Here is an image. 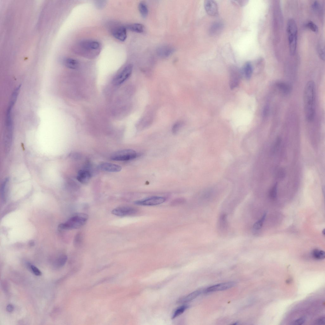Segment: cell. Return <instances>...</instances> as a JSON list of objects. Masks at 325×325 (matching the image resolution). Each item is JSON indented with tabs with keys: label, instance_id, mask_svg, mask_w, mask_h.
Returning a JSON list of instances; mask_svg holds the SVG:
<instances>
[{
	"label": "cell",
	"instance_id": "obj_32",
	"mask_svg": "<svg viewBox=\"0 0 325 325\" xmlns=\"http://www.w3.org/2000/svg\"><path fill=\"white\" fill-rule=\"evenodd\" d=\"M8 181L9 180L8 179H6L5 181L3 182L2 186L1 189V195L2 197L3 201L5 200V191H6V187Z\"/></svg>",
	"mask_w": 325,
	"mask_h": 325
},
{
	"label": "cell",
	"instance_id": "obj_6",
	"mask_svg": "<svg viewBox=\"0 0 325 325\" xmlns=\"http://www.w3.org/2000/svg\"><path fill=\"white\" fill-rule=\"evenodd\" d=\"M242 71L238 68L233 67L230 69L229 85L230 88L233 89L239 83Z\"/></svg>",
	"mask_w": 325,
	"mask_h": 325
},
{
	"label": "cell",
	"instance_id": "obj_1",
	"mask_svg": "<svg viewBox=\"0 0 325 325\" xmlns=\"http://www.w3.org/2000/svg\"><path fill=\"white\" fill-rule=\"evenodd\" d=\"M304 108L306 119L309 122L312 121L315 114V87L312 81L308 82L303 93Z\"/></svg>",
	"mask_w": 325,
	"mask_h": 325
},
{
	"label": "cell",
	"instance_id": "obj_25",
	"mask_svg": "<svg viewBox=\"0 0 325 325\" xmlns=\"http://www.w3.org/2000/svg\"><path fill=\"white\" fill-rule=\"evenodd\" d=\"M219 228L221 230H225L227 225V215L223 214L220 217L218 221Z\"/></svg>",
	"mask_w": 325,
	"mask_h": 325
},
{
	"label": "cell",
	"instance_id": "obj_28",
	"mask_svg": "<svg viewBox=\"0 0 325 325\" xmlns=\"http://www.w3.org/2000/svg\"><path fill=\"white\" fill-rule=\"evenodd\" d=\"M184 123L182 121H179L175 123L172 128V132L173 134H176L180 131L183 127Z\"/></svg>",
	"mask_w": 325,
	"mask_h": 325
},
{
	"label": "cell",
	"instance_id": "obj_13",
	"mask_svg": "<svg viewBox=\"0 0 325 325\" xmlns=\"http://www.w3.org/2000/svg\"><path fill=\"white\" fill-rule=\"evenodd\" d=\"M98 169L102 171L109 172H118L121 171V166L116 164L109 163H104L98 166Z\"/></svg>",
	"mask_w": 325,
	"mask_h": 325
},
{
	"label": "cell",
	"instance_id": "obj_31",
	"mask_svg": "<svg viewBox=\"0 0 325 325\" xmlns=\"http://www.w3.org/2000/svg\"><path fill=\"white\" fill-rule=\"evenodd\" d=\"M307 26L314 32L317 33L318 31V28L317 26L311 21H309L307 23Z\"/></svg>",
	"mask_w": 325,
	"mask_h": 325
},
{
	"label": "cell",
	"instance_id": "obj_44",
	"mask_svg": "<svg viewBox=\"0 0 325 325\" xmlns=\"http://www.w3.org/2000/svg\"><path fill=\"white\" fill-rule=\"evenodd\" d=\"M29 244L31 246H33L35 244V242L33 240H31V241H30L29 243Z\"/></svg>",
	"mask_w": 325,
	"mask_h": 325
},
{
	"label": "cell",
	"instance_id": "obj_38",
	"mask_svg": "<svg viewBox=\"0 0 325 325\" xmlns=\"http://www.w3.org/2000/svg\"><path fill=\"white\" fill-rule=\"evenodd\" d=\"M95 5L97 7L99 8H101L103 7L106 4V1H97L95 2Z\"/></svg>",
	"mask_w": 325,
	"mask_h": 325
},
{
	"label": "cell",
	"instance_id": "obj_26",
	"mask_svg": "<svg viewBox=\"0 0 325 325\" xmlns=\"http://www.w3.org/2000/svg\"><path fill=\"white\" fill-rule=\"evenodd\" d=\"M67 260V256L65 255L60 256L57 261L56 265L59 267L63 266L66 263Z\"/></svg>",
	"mask_w": 325,
	"mask_h": 325
},
{
	"label": "cell",
	"instance_id": "obj_12",
	"mask_svg": "<svg viewBox=\"0 0 325 325\" xmlns=\"http://www.w3.org/2000/svg\"><path fill=\"white\" fill-rule=\"evenodd\" d=\"M112 34L115 39L124 41L127 38V28L123 26L117 27L112 30Z\"/></svg>",
	"mask_w": 325,
	"mask_h": 325
},
{
	"label": "cell",
	"instance_id": "obj_8",
	"mask_svg": "<svg viewBox=\"0 0 325 325\" xmlns=\"http://www.w3.org/2000/svg\"><path fill=\"white\" fill-rule=\"evenodd\" d=\"M133 66L129 64L125 67L123 70L115 77L113 83L116 85H120L126 80L131 76Z\"/></svg>",
	"mask_w": 325,
	"mask_h": 325
},
{
	"label": "cell",
	"instance_id": "obj_21",
	"mask_svg": "<svg viewBox=\"0 0 325 325\" xmlns=\"http://www.w3.org/2000/svg\"><path fill=\"white\" fill-rule=\"evenodd\" d=\"M276 85L278 89L284 94H288L291 91V87L289 85L284 82H278L277 83Z\"/></svg>",
	"mask_w": 325,
	"mask_h": 325
},
{
	"label": "cell",
	"instance_id": "obj_42",
	"mask_svg": "<svg viewBox=\"0 0 325 325\" xmlns=\"http://www.w3.org/2000/svg\"><path fill=\"white\" fill-rule=\"evenodd\" d=\"M312 7L314 10H317L319 7V4L317 2H315L312 5Z\"/></svg>",
	"mask_w": 325,
	"mask_h": 325
},
{
	"label": "cell",
	"instance_id": "obj_24",
	"mask_svg": "<svg viewBox=\"0 0 325 325\" xmlns=\"http://www.w3.org/2000/svg\"><path fill=\"white\" fill-rule=\"evenodd\" d=\"M267 213H265L261 218L256 222L254 225L253 226V230L255 231H258L262 227L264 222L266 219Z\"/></svg>",
	"mask_w": 325,
	"mask_h": 325
},
{
	"label": "cell",
	"instance_id": "obj_10",
	"mask_svg": "<svg viewBox=\"0 0 325 325\" xmlns=\"http://www.w3.org/2000/svg\"><path fill=\"white\" fill-rule=\"evenodd\" d=\"M235 284V283L233 282L222 283L208 288L204 290V292L207 293L226 290L232 288Z\"/></svg>",
	"mask_w": 325,
	"mask_h": 325
},
{
	"label": "cell",
	"instance_id": "obj_23",
	"mask_svg": "<svg viewBox=\"0 0 325 325\" xmlns=\"http://www.w3.org/2000/svg\"><path fill=\"white\" fill-rule=\"evenodd\" d=\"M312 255L314 258L318 260L323 259L325 258L324 251L318 249L313 250L312 251Z\"/></svg>",
	"mask_w": 325,
	"mask_h": 325
},
{
	"label": "cell",
	"instance_id": "obj_15",
	"mask_svg": "<svg viewBox=\"0 0 325 325\" xmlns=\"http://www.w3.org/2000/svg\"><path fill=\"white\" fill-rule=\"evenodd\" d=\"M91 177L90 173L86 170H81L78 172L77 180L82 184H85L88 182Z\"/></svg>",
	"mask_w": 325,
	"mask_h": 325
},
{
	"label": "cell",
	"instance_id": "obj_39",
	"mask_svg": "<svg viewBox=\"0 0 325 325\" xmlns=\"http://www.w3.org/2000/svg\"><path fill=\"white\" fill-rule=\"evenodd\" d=\"M234 2H235V3L237 4H238L240 6L242 7L246 5L248 2V1H239Z\"/></svg>",
	"mask_w": 325,
	"mask_h": 325
},
{
	"label": "cell",
	"instance_id": "obj_45",
	"mask_svg": "<svg viewBox=\"0 0 325 325\" xmlns=\"http://www.w3.org/2000/svg\"><path fill=\"white\" fill-rule=\"evenodd\" d=\"M292 282V279H291V278H289V279H288L287 280H286V282L287 283V284H290V283H291Z\"/></svg>",
	"mask_w": 325,
	"mask_h": 325
},
{
	"label": "cell",
	"instance_id": "obj_11",
	"mask_svg": "<svg viewBox=\"0 0 325 325\" xmlns=\"http://www.w3.org/2000/svg\"><path fill=\"white\" fill-rule=\"evenodd\" d=\"M204 5L205 11L209 15L214 16L217 14L218 6L215 1L213 0H206L204 2Z\"/></svg>",
	"mask_w": 325,
	"mask_h": 325
},
{
	"label": "cell",
	"instance_id": "obj_43",
	"mask_svg": "<svg viewBox=\"0 0 325 325\" xmlns=\"http://www.w3.org/2000/svg\"><path fill=\"white\" fill-rule=\"evenodd\" d=\"M269 112V107L268 106H266L265 107L264 110V116H266L268 114Z\"/></svg>",
	"mask_w": 325,
	"mask_h": 325
},
{
	"label": "cell",
	"instance_id": "obj_36",
	"mask_svg": "<svg viewBox=\"0 0 325 325\" xmlns=\"http://www.w3.org/2000/svg\"><path fill=\"white\" fill-rule=\"evenodd\" d=\"M305 322V319L303 318H301L293 321L291 324L292 325H301L304 323Z\"/></svg>",
	"mask_w": 325,
	"mask_h": 325
},
{
	"label": "cell",
	"instance_id": "obj_2",
	"mask_svg": "<svg viewBox=\"0 0 325 325\" xmlns=\"http://www.w3.org/2000/svg\"><path fill=\"white\" fill-rule=\"evenodd\" d=\"M88 215L83 213H77L73 215L65 223L59 225V227L63 230L77 229L80 228L87 223Z\"/></svg>",
	"mask_w": 325,
	"mask_h": 325
},
{
	"label": "cell",
	"instance_id": "obj_22",
	"mask_svg": "<svg viewBox=\"0 0 325 325\" xmlns=\"http://www.w3.org/2000/svg\"><path fill=\"white\" fill-rule=\"evenodd\" d=\"M140 12L143 18L147 17L148 14V9L147 5L144 2H140L139 5Z\"/></svg>",
	"mask_w": 325,
	"mask_h": 325
},
{
	"label": "cell",
	"instance_id": "obj_14",
	"mask_svg": "<svg viewBox=\"0 0 325 325\" xmlns=\"http://www.w3.org/2000/svg\"><path fill=\"white\" fill-rule=\"evenodd\" d=\"M174 51V49L170 46H162L159 47L157 50V53L161 57L165 58L169 57L172 55Z\"/></svg>",
	"mask_w": 325,
	"mask_h": 325
},
{
	"label": "cell",
	"instance_id": "obj_35",
	"mask_svg": "<svg viewBox=\"0 0 325 325\" xmlns=\"http://www.w3.org/2000/svg\"><path fill=\"white\" fill-rule=\"evenodd\" d=\"M318 52L320 58L323 60H324V49L320 45L318 47Z\"/></svg>",
	"mask_w": 325,
	"mask_h": 325
},
{
	"label": "cell",
	"instance_id": "obj_20",
	"mask_svg": "<svg viewBox=\"0 0 325 325\" xmlns=\"http://www.w3.org/2000/svg\"><path fill=\"white\" fill-rule=\"evenodd\" d=\"M253 66L250 62H248L245 64L243 69V73L248 79H250L252 75Z\"/></svg>",
	"mask_w": 325,
	"mask_h": 325
},
{
	"label": "cell",
	"instance_id": "obj_19",
	"mask_svg": "<svg viewBox=\"0 0 325 325\" xmlns=\"http://www.w3.org/2000/svg\"><path fill=\"white\" fill-rule=\"evenodd\" d=\"M131 31L137 33H142L144 30V27L140 23H135L128 25L126 27Z\"/></svg>",
	"mask_w": 325,
	"mask_h": 325
},
{
	"label": "cell",
	"instance_id": "obj_34",
	"mask_svg": "<svg viewBox=\"0 0 325 325\" xmlns=\"http://www.w3.org/2000/svg\"><path fill=\"white\" fill-rule=\"evenodd\" d=\"M82 237L81 234L80 233L77 234L75 236L74 240L75 245L76 246H79L82 242Z\"/></svg>",
	"mask_w": 325,
	"mask_h": 325
},
{
	"label": "cell",
	"instance_id": "obj_37",
	"mask_svg": "<svg viewBox=\"0 0 325 325\" xmlns=\"http://www.w3.org/2000/svg\"><path fill=\"white\" fill-rule=\"evenodd\" d=\"M325 322V319L324 317H322L316 320L315 324L316 325L324 324Z\"/></svg>",
	"mask_w": 325,
	"mask_h": 325
},
{
	"label": "cell",
	"instance_id": "obj_30",
	"mask_svg": "<svg viewBox=\"0 0 325 325\" xmlns=\"http://www.w3.org/2000/svg\"><path fill=\"white\" fill-rule=\"evenodd\" d=\"M281 139L279 137H278L273 147H272L271 150L272 153H274L278 150L281 144Z\"/></svg>",
	"mask_w": 325,
	"mask_h": 325
},
{
	"label": "cell",
	"instance_id": "obj_17",
	"mask_svg": "<svg viewBox=\"0 0 325 325\" xmlns=\"http://www.w3.org/2000/svg\"><path fill=\"white\" fill-rule=\"evenodd\" d=\"M201 293V290H196L190 293V294L178 300L177 303H183L190 302L200 295Z\"/></svg>",
	"mask_w": 325,
	"mask_h": 325
},
{
	"label": "cell",
	"instance_id": "obj_3",
	"mask_svg": "<svg viewBox=\"0 0 325 325\" xmlns=\"http://www.w3.org/2000/svg\"><path fill=\"white\" fill-rule=\"evenodd\" d=\"M287 31L290 54L294 55L296 52L298 34L297 26L294 19L291 18L288 20Z\"/></svg>",
	"mask_w": 325,
	"mask_h": 325
},
{
	"label": "cell",
	"instance_id": "obj_41",
	"mask_svg": "<svg viewBox=\"0 0 325 325\" xmlns=\"http://www.w3.org/2000/svg\"><path fill=\"white\" fill-rule=\"evenodd\" d=\"M278 176L279 178H282L284 177L285 175V173L283 170H280L278 172Z\"/></svg>",
	"mask_w": 325,
	"mask_h": 325
},
{
	"label": "cell",
	"instance_id": "obj_27",
	"mask_svg": "<svg viewBox=\"0 0 325 325\" xmlns=\"http://www.w3.org/2000/svg\"><path fill=\"white\" fill-rule=\"evenodd\" d=\"M188 307L187 306H183L178 308L174 312L172 317V319H174L180 316Z\"/></svg>",
	"mask_w": 325,
	"mask_h": 325
},
{
	"label": "cell",
	"instance_id": "obj_16",
	"mask_svg": "<svg viewBox=\"0 0 325 325\" xmlns=\"http://www.w3.org/2000/svg\"><path fill=\"white\" fill-rule=\"evenodd\" d=\"M224 25L221 22H217L213 24L209 29V33L211 36L217 35L221 32Z\"/></svg>",
	"mask_w": 325,
	"mask_h": 325
},
{
	"label": "cell",
	"instance_id": "obj_5",
	"mask_svg": "<svg viewBox=\"0 0 325 325\" xmlns=\"http://www.w3.org/2000/svg\"><path fill=\"white\" fill-rule=\"evenodd\" d=\"M137 156V153L134 150L125 149L114 153L112 155L111 158L113 160L126 161L134 160Z\"/></svg>",
	"mask_w": 325,
	"mask_h": 325
},
{
	"label": "cell",
	"instance_id": "obj_46",
	"mask_svg": "<svg viewBox=\"0 0 325 325\" xmlns=\"http://www.w3.org/2000/svg\"><path fill=\"white\" fill-rule=\"evenodd\" d=\"M322 234H323V235H324V236L325 235V229H323V231H322Z\"/></svg>",
	"mask_w": 325,
	"mask_h": 325
},
{
	"label": "cell",
	"instance_id": "obj_4",
	"mask_svg": "<svg viewBox=\"0 0 325 325\" xmlns=\"http://www.w3.org/2000/svg\"><path fill=\"white\" fill-rule=\"evenodd\" d=\"M81 53L86 54H96L97 55L100 48V45L98 42L91 40H85L81 41L78 46Z\"/></svg>",
	"mask_w": 325,
	"mask_h": 325
},
{
	"label": "cell",
	"instance_id": "obj_33",
	"mask_svg": "<svg viewBox=\"0 0 325 325\" xmlns=\"http://www.w3.org/2000/svg\"><path fill=\"white\" fill-rule=\"evenodd\" d=\"M29 267L31 271L36 276H40L42 274L40 270L35 266L32 265H29Z\"/></svg>",
	"mask_w": 325,
	"mask_h": 325
},
{
	"label": "cell",
	"instance_id": "obj_7",
	"mask_svg": "<svg viewBox=\"0 0 325 325\" xmlns=\"http://www.w3.org/2000/svg\"><path fill=\"white\" fill-rule=\"evenodd\" d=\"M165 197L153 196L146 198L144 200L136 201L134 204L140 205L145 206H152L160 205L165 201Z\"/></svg>",
	"mask_w": 325,
	"mask_h": 325
},
{
	"label": "cell",
	"instance_id": "obj_40",
	"mask_svg": "<svg viewBox=\"0 0 325 325\" xmlns=\"http://www.w3.org/2000/svg\"><path fill=\"white\" fill-rule=\"evenodd\" d=\"M14 306L12 304H9L6 307L7 311L9 312H11L14 311Z\"/></svg>",
	"mask_w": 325,
	"mask_h": 325
},
{
	"label": "cell",
	"instance_id": "obj_9",
	"mask_svg": "<svg viewBox=\"0 0 325 325\" xmlns=\"http://www.w3.org/2000/svg\"><path fill=\"white\" fill-rule=\"evenodd\" d=\"M137 210L133 207H121L114 209L112 213L115 215L124 217L134 214L137 212Z\"/></svg>",
	"mask_w": 325,
	"mask_h": 325
},
{
	"label": "cell",
	"instance_id": "obj_18",
	"mask_svg": "<svg viewBox=\"0 0 325 325\" xmlns=\"http://www.w3.org/2000/svg\"><path fill=\"white\" fill-rule=\"evenodd\" d=\"M64 63L66 67L71 69H77L79 67V61L74 59H66L64 60Z\"/></svg>",
	"mask_w": 325,
	"mask_h": 325
},
{
	"label": "cell",
	"instance_id": "obj_29",
	"mask_svg": "<svg viewBox=\"0 0 325 325\" xmlns=\"http://www.w3.org/2000/svg\"><path fill=\"white\" fill-rule=\"evenodd\" d=\"M278 184H275L274 186L271 188L270 193L269 196L270 197L272 200H274L276 198L277 194Z\"/></svg>",
	"mask_w": 325,
	"mask_h": 325
}]
</instances>
